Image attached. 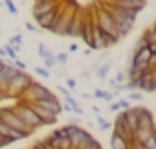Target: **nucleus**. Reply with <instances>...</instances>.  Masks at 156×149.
Masks as SVG:
<instances>
[{
	"instance_id": "nucleus-1",
	"label": "nucleus",
	"mask_w": 156,
	"mask_h": 149,
	"mask_svg": "<svg viewBox=\"0 0 156 149\" xmlns=\"http://www.w3.org/2000/svg\"><path fill=\"white\" fill-rule=\"evenodd\" d=\"M0 120H2L9 129L20 133L24 138H28V136H31V134L35 133L33 129H30L28 125H24V123L19 120V116L13 112V107H4V109H0Z\"/></svg>"
},
{
	"instance_id": "nucleus-2",
	"label": "nucleus",
	"mask_w": 156,
	"mask_h": 149,
	"mask_svg": "<svg viewBox=\"0 0 156 149\" xmlns=\"http://www.w3.org/2000/svg\"><path fill=\"white\" fill-rule=\"evenodd\" d=\"M51 96H55V94H51L44 85H41V83H37V81H31V85L22 92V96L19 98L20 101H26V103H35V101H39V100H48V98H51Z\"/></svg>"
},
{
	"instance_id": "nucleus-3",
	"label": "nucleus",
	"mask_w": 156,
	"mask_h": 149,
	"mask_svg": "<svg viewBox=\"0 0 156 149\" xmlns=\"http://www.w3.org/2000/svg\"><path fill=\"white\" fill-rule=\"evenodd\" d=\"M96 26L99 28V30H103L105 33H108V35H112V37H116V39H119L118 37V33H116V22H114V19L110 17V13L107 11V9H99L98 11V15H96Z\"/></svg>"
},
{
	"instance_id": "nucleus-4",
	"label": "nucleus",
	"mask_w": 156,
	"mask_h": 149,
	"mask_svg": "<svg viewBox=\"0 0 156 149\" xmlns=\"http://www.w3.org/2000/svg\"><path fill=\"white\" fill-rule=\"evenodd\" d=\"M66 6L64 4H61L59 2V6L53 9V11H50V13H46V15H42V17H39L35 22H37V28H41V30H51L53 26H55V22L59 20V17H61V13H62V9H64Z\"/></svg>"
},
{
	"instance_id": "nucleus-5",
	"label": "nucleus",
	"mask_w": 156,
	"mask_h": 149,
	"mask_svg": "<svg viewBox=\"0 0 156 149\" xmlns=\"http://www.w3.org/2000/svg\"><path fill=\"white\" fill-rule=\"evenodd\" d=\"M73 13H75V9H68V8H64L62 13H61V17H59V20L55 22V26H53L50 31L55 33V35L66 37L68 28H70V22H72V19H73Z\"/></svg>"
},
{
	"instance_id": "nucleus-6",
	"label": "nucleus",
	"mask_w": 156,
	"mask_h": 149,
	"mask_svg": "<svg viewBox=\"0 0 156 149\" xmlns=\"http://www.w3.org/2000/svg\"><path fill=\"white\" fill-rule=\"evenodd\" d=\"M134 112L138 116V129H152L154 131V118L152 112L145 107H134Z\"/></svg>"
},
{
	"instance_id": "nucleus-7",
	"label": "nucleus",
	"mask_w": 156,
	"mask_h": 149,
	"mask_svg": "<svg viewBox=\"0 0 156 149\" xmlns=\"http://www.w3.org/2000/svg\"><path fill=\"white\" fill-rule=\"evenodd\" d=\"M33 105L44 109L46 112H50V114H53V116H59V114L62 112V105H61V101L57 100V96H51V98H48V100H39V101H35Z\"/></svg>"
},
{
	"instance_id": "nucleus-8",
	"label": "nucleus",
	"mask_w": 156,
	"mask_h": 149,
	"mask_svg": "<svg viewBox=\"0 0 156 149\" xmlns=\"http://www.w3.org/2000/svg\"><path fill=\"white\" fill-rule=\"evenodd\" d=\"M136 89L138 92H154L156 89V79H154V70L143 74V76L136 81Z\"/></svg>"
},
{
	"instance_id": "nucleus-9",
	"label": "nucleus",
	"mask_w": 156,
	"mask_h": 149,
	"mask_svg": "<svg viewBox=\"0 0 156 149\" xmlns=\"http://www.w3.org/2000/svg\"><path fill=\"white\" fill-rule=\"evenodd\" d=\"M57 6H59V0H41V2H35L33 11H31V13H33V19L37 20L39 17H42V15L53 11Z\"/></svg>"
},
{
	"instance_id": "nucleus-10",
	"label": "nucleus",
	"mask_w": 156,
	"mask_h": 149,
	"mask_svg": "<svg viewBox=\"0 0 156 149\" xmlns=\"http://www.w3.org/2000/svg\"><path fill=\"white\" fill-rule=\"evenodd\" d=\"M85 19H87V17H83L79 11H75L66 35H68V37H79V35H81V30H83V24H85Z\"/></svg>"
},
{
	"instance_id": "nucleus-11",
	"label": "nucleus",
	"mask_w": 156,
	"mask_h": 149,
	"mask_svg": "<svg viewBox=\"0 0 156 149\" xmlns=\"http://www.w3.org/2000/svg\"><path fill=\"white\" fill-rule=\"evenodd\" d=\"M30 107H31V111L35 112V116L39 118V122H41L42 125H51V123H57V116H53V114L46 112L44 109H41V107H37V105H33V103H30Z\"/></svg>"
},
{
	"instance_id": "nucleus-12",
	"label": "nucleus",
	"mask_w": 156,
	"mask_h": 149,
	"mask_svg": "<svg viewBox=\"0 0 156 149\" xmlns=\"http://www.w3.org/2000/svg\"><path fill=\"white\" fill-rule=\"evenodd\" d=\"M79 37H83V41L87 42V46L92 50L94 48V44H92V19H85V24H83V30H81V35Z\"/></svg>"
},
{
	"instance_id": "nucleus-13",
	"label": "nucleus",
	"mask_w": 156,
	"mask_h": 149,
	"mask_svg": "<svg viewBox=\"0 0 156 149\" xmlns=\"http://www.w3.org/2000/svg\"><path fill=\"white\" fill-rule=\"evenodd\" d=\"M110 147L112 149H132V144L127 142L125 138H121L119 134H116L112 131V136H110Z\"/></svg>"
},
{
	"instance_id": "nucleus-14",
	"label": "nucleus",
	"mask_w": 156,
	"mask_h": 149,
	"mask_svg": "<svg viewBox=\"0 0 156 149\" xmlns=\"http://www.w3.org/2000/svg\"><path fill=\"white\" fill-rule=\"evenodd\" d=\"M0 136H4V138H11L13 142H17V140H22V138H24L20 133H17V131L9 129L2 120H0Z\"/></svg>"
},
{
	"instance_id": "nucleus-15",
	"label": "nucleus",
	"mask_w": 156,
	"mask_h": 149,
	"mask_svg": "<svg viewBox=\"0 0 156 149\" xmlns=\"http://www.w3.org/2000/svg\"><path fill=\"white\" fill-rule=\"evenodd\" d=\"M108 72H110V64H108V63H107V64H101V66L96 68V74H98V78H99V79H107Z\"/></svg>"
},
{
	"instance_id": "nucleus-16",
	"label": "nucleus",
	"mask_w": 156,
	"mask_h": 149,
	"mask_svg": "<svg viewBox=\"0 0 156 149\" xmlns=\"http://www.w3.org/2000/svg\"><path fill=\"white\" fill-rule=\"evenodd\" d=\"M37 53H39V57H42V59H46V57H50V55H55V53H53L51 50H48V48H46V44H42V42H39Z\"/></svg>"
},
{
	"instance_id": "nucleus-17",
	"label": "nucleus",
	"mask_w": 156,
	"mask_h": 149,
	"mask_svg": "<svg viewBox=\"0 0 156 149\" xmlns=\"http://www.w3.org/2000/svg\"><path fill=\"white\" fill-rule=\"evenodd\" d=\"M94 98H98V100H105V101H112V100H114V94H108V92L98 89V90L94 92Z\"/></svg>"
},
{
	"instance_id": "nucleus-18",
	"label": "nucleus",
	"mask_w": 156,
	"mask_h": 149,
	"mask_svg": "<svg viewBox=\"0 0 156 149\" xmlns=\"http://www.w3.org/2000/svg\"><path fill=\"white\" fill-rule=\"evenodd\" d=\"M2 4L6 6V9H8L11 15H17V13H19V9H17V6H15L13 0H2Z\"/></svg>"
},
{
	"instance_id": "nucleus-19",
	"label": "nucleus",
	"mask_w": 156,
	"mask_h": 149,
	"mask_svg": "<svg viewBox=\"0 0 156 149\" xmlns=\"http://www.w3.org/2000/svg\"><path fill=\"white\" fill-rule=\"evenodd\" d=\"M98 123H99V129H101V131H110V129H112V123H110L108 120L101 118V116H98Z\"/></svg>"
},
{
	"instance_id": "nucleus-20",
	"label": "nucleus",
	"mask_w": 156,
	"mask_h": 149,
	"mask_svg": "<svg viewBox=\"0 0 156 149\" xmlns=\"http://www.w3.org/2000/svg\"><path fill=\"white\" fill-rule=\"evenodd\" d=\"M22 41H24V35H19V33H17V35H13V37L9 39L8 44H9V46H22Z\"/></svg>"
},
{
	"instance_id": "nucleus-21",
	"label": "nucleus",
	"mask_w": 156,
	"mask_h": 149,
	"mask_svg": "<svg viewBox=\"0 0 156 149\" xmlns=\"http://www.w3.org/2000/svg\"><path fill=\"white\" fill-rule=\"evenodd\" d=\"M55 64H57V63H55V55H50V57H46V59H44V66H42V68H46V70L50 72Z\"/></svg>"
},
{
	"instance_id": "nucleus-22",
	"label": "nucleus",
	"mask_w": 156,
	"mask_h": 149,
	"mask_svg": "<svg viewBox=\"0 0 156 149\" xmlns=\"http://www.w3.org/2000/svg\"><path fill=\"white\" fill-rule=\"evenodd\" d=\"M127 100H129V101H143V94L138 92V90H134V92H130V94L127 96Z\"/></svg>"
},
{
	"instance_id": "nucleus-23",
	"label": "nucleus",
	"mask_w": 156,
	"mask_h": 149,
	"mask_svg": "<svg viewBox=\"0 0 156 149\" xmlns=\"http://www.w3.org/2000/svg\"><path fill=\"white\" fill-rule=\"evenodd\" d=\"M4 50H6V57H9V61H17V53L13 52V48L9 44H4Z\"/></svg>"
},
{
	"instance_id": "nucleus-24",
	"label": "nucleus",
	"mask_w": 156,
	"mask_h": 149,
	"mask_svg": "<svg viewBox=\"0 0 156 149\" xmlns=\"http://www.w3.org/2000/svg\"><path fill=\"white\" fill-rule=\"evenodd\" d=\"M143 147H145V149H156V133L143 144Z\"/></svg>"
},
{
	"instance_id": "nucleus-25",
	"label": "nucleus",
	"mask_w": 156,
	"mask_h": 149,
	"mask_svg": "<svg viewBox=\"0 0 156 149\" xmlns=\"http://www.w3.org/2000/svg\"><path fill=\"white\" fill-rule=\"evenodd\" d=\"M55 63L66 64V63H68V53H64V52H62V53H57V55H55Z\"/></svg>"
},
{
	"instance_id": "nucleus-26",
	"label": "nucleus",
	"mask_w": 156,
	"mask_h": 149,
	"mask_svg": "<svg viewBox=\"0 0 156 149\" xmlns=\"http://www.w3.org/2000/svg\"><path fill=\"white\" fill-rule=\"evenodd\" d=\"M35 74H39L42 78H50V72L46 68H42V66H35Z\"/></svg>"
},
{
	"instance_id": "nucleus-27",
	"label": "nucleus",
	"mask_w": 156,
	"mask_h": 149,
	"mask_svg": "<svg viewBox=\"0 0 156 149\" xmlns=\"http://www.w3.org/2000/svg\"><path fill=\"white\" fill-rule=\"evenodd\" d=\"M118 105H119V111H121V109H123V111H129V109H132L129 100H119V101H118Z\"/></svg>"
},
{
	"instance_id": "nucleus-28",
	"label": "nucleus",
	"mask_w": 156,
	"mask_h": 149,
	"mask_svg": "<svg viewBox=\"0 0 156 149\" xmlns=\"http://www.w3.org/2000/svg\"><path fill=\"white\" fill-rule=\"evenodd\" d=\"M66 87H68L70 90H73V89L77 87V83H75V79H72V78H66Z\"/></svg>"
},
{
	"instance_id": "nucleus-29",
	"label": "nucleus",
	"mask_w": 156,
	"mask_h": 149,
	"mask_svg": "<svg viewBox=\"0 0 156 149\" xmlns=\"http://www.w3.org/2000/svg\"><path fill=\"white\" fill-rule=\"evenodd\" d=\"M9 144H13V140H11V138H4V136H0V147H6V145H9Z\"/></svg>"
},
{
	"instance_id": "nucleus-30",
	"label": "nucleus",
	"mask_w": 156,
	"mask_h": 149,
	"mask_svg": "<svg viewBox=\"0 0 156 149\" xmlns=\"http://www.w3.org/2000/svg\"><path fill=\"white\" fill-rule=\"evenodd\" d=\"M110 112H119V105H118V101H110V109H108Z\"/></svg>"
},
{
	"instance_id": "nucleus-31",
	"label": "nucleus",
	"mask_w": 156,
	"mask_h": 149,
	"mask_svg": "<svg viewBox=\"0 0 156 149\" xmlns=\"http://www.w3.org/2000/svg\"><path fill=\"white\" fill-rule=\"evenodd\" d=\"M72 112H73V114H77V116H83V109H81V107H75V109H72Z\"/></svg>"
},
{
	"instance_id": "nucleus-32",
	"label": "nucleus",
	"mask_w": 156,
	"mask_h": 149,
	"mask_svg": "<svg viewBox=\"0 0 156 149\" xmlns=\"http://www.w3.org/2000/svg\"><path fill=\"white\" fill-rule=\"evenodd\" d=\"M68 52H70V53H73V52H77V44H73V42H72V44L68 46Z\"/></svg>"
},
{
	"instance_id": "nucleus-33",
	"label": "nucleus",
	"mask_w": 156,
	"mask_h": 149,
	"mask_svg": "<svg viewBox=\"0 0 156 149\" xmlns=\"http://www.w3.org/2000/svg\"><path fill=\"white\" fill-rule=\"evenodd\" d=\"M57 90H59V92H62L64 96H70V92H68V89H64V87H57Z\"/></svg>"
},
{
	"instance_id": "nucleus-34",
	"label": "nucleus",
	"mask_w": 156,
	"mask_h": 149,
	"mask_svg": "<svg viewBox=\"0 0 156 149\" xmlns=\"http://www.w3.org/2000/svg\"><path fill=\"white\" fill-rule=\"evenodd\" d=\"M35 147H37V149H50V147H48V145H46L44 142H41V144H37Z\"/></svg>"
},
{
	"instance_id": "nucleus-35",
	"label": "nucleus",
	"mask_w": 156,
	"mask_h": 149,
	"mask_svg": "<svg viewBox=\"0 0 156 149\" xmlns=\"http://www.w3.org/2000/svg\"><path fill=\"white\" fill-rule=\"evenodd\" d=\"M26 28H28L30 31H37V26H33V24H30V22L26 24Z\"/></svg>"
},
{
	"instance_id": "nucleus-36",
	"label": "nucleus",
	"mask_w": 156,
	"mask_h": 149,
	"mask_svg": "<svg viewBox=\"0 0 156 149\" xmlns=\"http://www.w3.org/2000/svg\"><path fill=\"white\" fill-rule=\"evenodd\" d=\"M0 57H6V50H4V46H0Z\"/></svg>"
},
{
	"instance_id": "nucleus-37",
	"label": "nucleus",
	"mask_w": 156,
	"mask_h": 149,
	"mask_svg": "<svg viewBox=\"0 0 156 149\" xmlns=\"http://www.w3.org/2000/svg\"><path fill=\"white\" fill-rule=\"evenodd\" d=\"M132 149H145L143 145H132Z\"/></svg>"
},
{
	"instance_id": "nucleus-38",
	"label": "nucleus",
	"mask_w": 156,
	"mask_h": 149,
	"mask_svg": "<svg viewBox=\"0 0 156 149\" xmlns=\"http://www.w3.org/2000/svg\"><path fill=\"white\" fill-rule=\"evenodd\" d=\"M4 64H6V63H4L2 59H0V70H2V68H4Z\"/></svg>"
},
{
	"instance_id": "nucleus-39",
	"label": "nucleus",
	"mask_w": 156,
	"mask_h": 149,
	"mask_svg": "<svg viewBox=\"0 0 156 149\" xmlns=\"http://www.w3.org/2000/svg\"><path fill=\"white\" fill-rule=\"evenodd\" d=\"M31 149H37V147H35V145H33V147H31Z\"/></svg>"
},
{
	"instance_id": "nucleus-40",
	"label": "nucleus",
	"mask_w": 156,
	"mask_h": 149,
	"mask_svg": "<svg viewBox=\"0 0 156 149\" xmlns=\"http://www.w3.org/2000/svg\"><path fill=\"white\" fill-rule=\"evenodd\" d=\"M35 2H41V0H35Z\"/></svg>"
}]
</instances>
